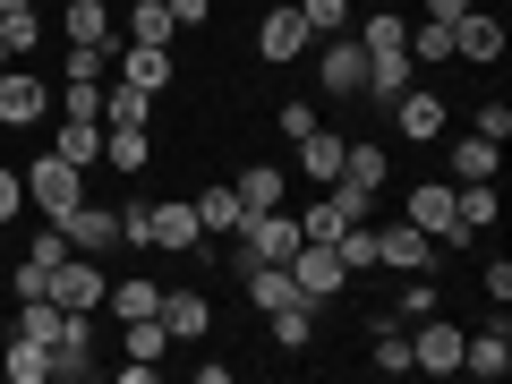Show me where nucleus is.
I'll return each instance as SVG.
<instances>
[{
  "mask_svg": "<svg viewBox=\"0 0 512 384\" xmlns=\"http://www.w3.org/2000/svg\"><path fill=\"white\" fill-rule=\"evenodd\" d=\"M60 111L69 120H103V77H60Z\"/></svg>",
  "mask_w": 512,
  "mask_h": 384,
  "instance_id": "obj_35",
  "label": "nucleus"
},
{
  "mask_svg": "<svg viewBox=\"0 0 512 384\" xmlns=\"http://www.w3.org/2000/svg\"><path fill=\"white\" fill-rule=\"evenodd\" d=\"M163 350H171L163 316H128V359H163Z\"/></svg>",
  "mask_w": 512,
  "mask_h": 384,
  "instance_id": "obj_40",
  "label": "nucleus"
},
{
  "mask_svg": "<svg viewBox=\"0 0 512 384\" xmlns=\"http://www.w3.org/2000/svg\"><path fill=\"white\" fill-rule=\"evenodd\" d=\"M60 256H69V231H60V222H43V231L26 239V265H43V274H52Z\"/></svg>",
  "mask_w": 512,
  "mask_h": 384,
  "instance_id": "obj_43",
  "label": "nucleus"
},
{
  "mask_svg": "<svg viewBox=\"0 0 512 384\" xmlns=\"http://www.w3.org/2000/svg\"><path fill=\"white\" fill-rule=\"evenodd\" d=\"M316 77H325V94H359L367 86V52L350 35H325V52H316Z\"/></svg>",
  "mask_w": 512,
  "mask_h": 384,
  "instance_id": "obj_13",
  "label": "nucleus"
},
{
  "mask_svg": "<svg viewBox=\"0 0 512 384\" xmlns=\"http://www.w3.org/2000/svg\"><path fill=\"white\" fill-rule=\"evenodd\" d=\"M180 35V18H171L163 0H137V9H128V43H171Z\"/></svg>",
  "mask_w": 512,
  "mask_h": 384,
  "instance_id": "obj_31",
  "label": "nucleus"
},
{
  "mask_svg": "<svg viewBox=\"0 0 512 384\" xmlns=\"http://www.w3.org/2000/svg\"><path fill=\"white\" fill-rule=\"evenodd\" d=\"M402 52H410V69H436V60H453V26H444V18H410V43H402Z\"/></svg>",
  "mask_w": 512,
  "mask_h": 384,
  "instance_id": "obj_21",
  "label": "nucleus"
},
{
  "mask_svg": "<svg viewBox=\"0 0 512 384\" xmlns=\"http://www.w3.org/2000/svg\"><path fill=\"white\" fill-rule=\"evenodd\" d=\"M376 265H393V274H427L436 256H427V231L419 222H384L376 231Z\"/></svg>",
  "mask_w": 512,
  "mask_h": 384,
  "instance_id": "obj_12",
  "label": "nucleus"
},
{
  "mask_svg": "<svg viewBox=\"0 0 512 384\" xmlns=\"http://www.w3.org/2000/svg\"><path fill=\"white\" fill-rule=\"evenodd\" d=\"M410 43V18H393V9H376V18H359V52L376 60V52H402Z\"/></svg>",
  "mask_w": 512,
  "mask_h": 384,
  "instance_id": "obj_29",
  "label": "nucleus"
},
{
  "mask_svg": "<svg viewBox=\"0 0 512 384\" xmlns=\"http://www.w3.org/2000/svg\"><path fill=\"white\" fill-rule=\"evenodd\" d=\"M60 26H69V43H111V9H103V0H69Z\"/></svg>",
  "mask_w": 512,
  "mask_h": 384,
  "instance_id": "obj_30",
  "label": "nucleus"
},
{
  "mask_svg": "<svg viewBox=\"0 0 512 384\" xmlns=\"http://www.w3.org/2000/svg\"><path fill=\"white\" fill-rule=\"evenodd\" d=\"M265 9H274V0H265Z\"/></svg>",
  "mask_w": 512,
  "mask_h": 384,
  "instance_id": "obj_52",
  "label": "nucleus"
},
{
  "mask_svg": "<svg viewBox=\"0 0 512 384\" xmlns=\"http://www.w3.org/2000/svg\"><path fill=\"white\" fill-rule=\"evenodd\" d=\"M453 60L495 69V60H504V18H478V9H461V18H453Z\"/></svg>",
  "mask_w": 512,
  "mask_h": 384,
  "instance_id": "obj_11",
  "label": "nucleus"
},
{
  "mask_svg": "<svg viewBox=\"0 0 512 384\" xmlns=\"http://www.w3.org/2000/svg\"><path fill=\"white\" fill-rule=\"evenodd\" d=\"M342 180H359V188H384V146H350V154H342Z\"/></svg>",
  "mask_w": 512,
  "mask_h": 384,
  "instance_id": "obj_42",
  "label": "nucleus"
},
{
  "mask_svg": "<svg viewBox=\"0 0 512 384\" xmlns=\"http://www.w3.org/2000/svg\"><path fill=\"white\" fill-rule=\"evenodd\" d=\"M9 9H35V0H0V18H9Z\"/></svg>",
  "mask_w": 512,
  "mask_h": 384,
  "instance_id": "obj_51",
  "label": "nucleus"
},
{
  "mask_svg": "<svg viewBox=\"0 0 512 384\" xmlns=\"http://www.w3.org/2000/svg\"><path fill=\"white\" fill-rule=\"evenodd\" d=\"M393 120H402V137L436 146L444 128H453V111H444V94H436V86H410V94H393Z\"/></svg>",
  "mask_w": 512,
  "mask_h": 384,
  "instance_id": "obj_9",
  "label": "nucleus"
},
{
  "mask_svg": "<svg viewBox=\"0 0 512 384\" xmlns=\"http://www.w3.org/2000/svg\"><path fill=\"white\" fill-rule=\"evenodd\" d=\"M60 231H69V248H77V256L120 248V214H103V205H69V214H60Z\"/></svg>",
  "mask_w": 512,
  "mask_h": 384,
  "instance_id": "obj_14",
  "label": "nucleus"
},
{
  "mask_svg": "<svg viewBox=\"0 0 512 384\" xmlns=\"http://www.w3.org/2000/svg\"><path fill=\"white\" fill-rule=\"evenodd\" d=\"M18 333H26V342H52V333H60V308H52V291L18 299Z\"/></svg>",
  "mask_w": 512,
  "mask_h": 384,
  "instance_id": "obj_36",
  "label": "nucleus"
},
{
  "mask_svg": "<svg viewBox=\"0 0 512 384\" xmlns=\"http://www.w3.org/2000/svg\"><path fill=\"white\" fill-rule=\"evenodd\" d=\"M9 384H52V342H26V333H9Z\"/></svg>",
  "mask_w": 512,
  "mask_h": 384,
  "instance_id": "obj_24",
  "label": "nucleus"
},
{
  "mask_svg": "<svg viewBox=\"0 0 512 384\" xmlns=\"http://www.w3.org/2000/svg\"><path fill=\"white\" fill-rule=\"evenodd\" d=\"M52 384H94V325L60 308V333H52Z\"/></svg>",
  "mask_w": 512,
  "mask_h": 384,
  "instance_id": "obj_6",
  "label": "nucleus"
},
{
  "mask_svg": "<svg viewBox=\"0 0 512 384\" xmlns=\"http://www.w3.org/2000/svg\"><path fill=\"white\" fill-rule=\"evenodd\" d=\"M299 256V222L282 214V205H265V214L239 222V248H231V274H248V265H291Z\"/></svg>",
  "mask_w": 512,
  "mask_h": 384,
  "instance_id": "obj_2",
  "label": "nucleus"
},
{
  "mask_svg": "<svg viewBox=\"0 0 512 384\" xmlns=\"http://www.w3.org/2000/svg\"><path fill=\"white\" fill-rule=\"evenodd\" d=\"M52 154H69L77 171H86V163H103V120H69V128L52 137Z\"/></svg>",
  "mask_w": 512,
  "mask_h": 384,
  "instance_id": "obj_28",
  "label": "nucleus"
},
{
  "mask_svg": "<svg viewBox=\"0 0 512 384\" xmlns=\"http://www.w3.org/2000/svg\"><path fill=\"white\" fill-rule=\"evenodd\" d=\"M342 231H350V214H342L333 197H316L308 214H299V239H342Z\"/></svg>",
  "mask_w": 512,
  "mask_h": 384,
  "instance_id": "obj_39",
  "label": "nucleus"
},
{
  "mask_svg": "<svg viewBox=\"0 0 512 384\" xmlns=\"http://www.w3.org/2000/svg\"><path fill=\"white\" fill-rule=\"evenodd\" d=\"M146 154H154L146 128H103V163L111 171H146Z\"/></svg>",
  "mask_w": 512,
  "mask_h": 384,
  "instance_id": "obj_27",
  "label": "nucleus"
},
{
  "mask_svg": "<svg viewBox=\"0 0 512 384\" xmlns=\"http://www.w3.org/2000/svg\"><path fill=\"white\" fill-rule=\"evenodd\" d=\"M239 205H248V214H265V205H282V171L274 163H256V171H239Z\"/></svg>",
  "mask_w": 512,
  "mask_h": 384,
  "instance_id": "obj_33",
  "label": "nucleus"
},
{
  "mask_svg": "<svg viewBox=\"0 0 512 384\" xmlns=\"http://www.w3.org/2000/svg\"><path fill=\"white\" fill-rule=\"evenodd\" d=\"M299 18H308V35H350V0H291Z\"/></svg>",
  "mask_w": 512,
  "mask_h": 384,
  "instance_id": "obj_37",
  "label": "nucleus"
},
{
  "mask_svg": "<svg viewBox=\"0 0 512 384\" xmlns=\"http://www.w3.org/2000/svg\"><path fill=\"white\" fill-rule=\"evenodd\" d=\"M120 77H128V86H146V94H163V86H171V43H128V52H120Z\"/></svg>",
  "mask_w": 512,
  "mask_h": 384,
  "instance_id": "obj_19",
  "label": "nucleus"
},
{
  "mask_svg": "<svg viewBox=\"0 0 512 384\" xmlns=\"http://www.w3.org/2000/svg\"><path fill=\"white\" fill-rule=\"evenodd\" d=\"M35 35H43V18H35V9H9V18H0V43H9V52H35Z\"/></svg>",
  "mask_w": 512,
  "mask_h": 384,
  "instance_id": "obj_44",
  "label": "nucleus"
},
{
  "mask_svg": "<svg viewBox=\"0 0 512 384\" xmlns=\"http://www.w3.org/2000/svg\"><path fill=\"white\" fill-rule=\"evenodd\" d=\"M18 205H26V180H18V171H0V222L18 214Z\"/></svg>",
  "mask_w": 512,
  "mask_h": 384,
  "instance_id": "obj_48",
  "label": "nucleus"
},
{
  "mask_svg": "<svg viewBox=\"0 0 512 384\" xmlns=\"http://www.w3.org/2000/svg\"><path fill=\"white\" fill-rule=\"evenodd\" d=\"M419 86V69H410V52H376L367 60V86L359 94H376V103H393V94H410Z\"/></svg>",
  "mask_w": 512,
  "mask_h": 384,
  "instance_id": "obj_22",
  "label": "nucleus"
},
{
  "mask_svg": "<svg viewBox=\"0 0 512 384\" xmlns=\"http://www.w3.org/2000/svg\"><path fill=\"white\" fill-rule=\"evenodd\" d=\"M478 137H495V146H504V137H512V111H504V103H478Z\"/></svg>",
  "mask_w": 512,
  "mask_h": 384,
  "instance_id": "obj_46",
  "label": "nucleus"
},
{
  "mask_svg": "<svg viewBox=\"0 0 512 384\" xmlns=\"http://www.w3.org/2000/svg\"><path fill=\"white\" fill-rule=\"evenodd\" d=\"M154 316H163L171 342H197V333H205V299L197 291H163V308H154Z\"/></svg>",
  "mask_w": 512,
  "mask_h": 384,
  "instance_id": "obj_26",
  "label": "nucleus"
},
{
  "mask_svg": "<svg viewBox=\"0 0 512 384\" xmlns=\"http://www.w3.org/2000/svg\"><path fill=\"white\" fill-rule=\"evenodd\" d=\"M188 205H197V231L205 239H239V222H248L239 188H205V197H188Z\"/></svg>",
  "mask_w": 512,
  "mask_h": 384,
  "instance_id": "obj_18",
  "label": "nucleus"
},
{
  "mask_svg": "<svg viewBox=\"0 0 512 384\" xmlns=\"http://www.w3.org/2000/svg\"><path fill=\"white\" fill-rule=\"evenodd\" d=\"M43 291H52V308H69V316H94V308H103V291H111V282L103 274H94V256H60V265H52V282H43Z\"/></svg>",
  "mask_w": 512,
  "mask_h": 384,
  "instance_id": "obj_5",
  "label": "nucleus"
},
{
  "mask_svg": "<svg viewBox=\"0 0 512 384\" xmlns=\"http://www.w3.org/2000/svg\"><path fill=\"white\" fill-rule=\"evenodd\" d=\"M111 308H120V316H154V308H163V291H154V282H111Z\"/></svg>",
  "mask_w": 512,
  "mask_h": 384,
  "instance_id": "obj_41",
  "label": "nucleus"
},
{
  "mask_svg": "<svg viewBox=\"0 0 512 384\" xmlns=\"http://www.w3.org/2000/svg\"><path fill=\"white\" fill-rule=\"evenodd\" d=\"M274 342H282V350H308V342H316V308L282 299V308H274Z\"/></svg>",
  "mask_w": 512,
  "mask_h": 384,
  "instance_id": "obj_34",
  "label": "nucleus"
},
{
  "mask_svg": "<svg viewBox=\"0 0 512 384\" xmlns=\"http://www.w3.org/2000/svg\"><path fill=\"white\" fill-rule=\"evenodd\" d=\"M308 43H316L308 18H299L291 0H274V9H265V26H256V52H265V60H299Z\"/></svg>",
  "mask_w": 512,
  "mask_h": 384,
  "instance_id": "obj_10",
  "label": "nucleus"
},
{
  "mask_svg": "<svg viewBox=\"0 0 512 384\" xmlns=\"http://www.w3.org/2000/svg\"><path fill=\"white\" fill-rule=\"evenodd\" d=\"M239 282H248V299H256V308H265V316H274L282 299H291V265H248V274H239Z\"/></svg>",
  "mask_w": 512,
  "mask_h": 384,
  "instance_id": "obj_32",
  "label": "nucleus"
},
{
  "mask_svg": "<svg viewBox=\"0 0 512 384\" xmlns=\"http://www.w3.org/2000/svg\"><path fill=\"white\" fill-rule=\"evenodd\" d=\"M461 9H470V0H427L419 18H444V26H453V18H461Z\"/></svg>",
  "mask_w": 512,
  "mask_h": 384,
  "instance_id": "obj_50",
  "label": "nucleus"
},
{
  "mask_svg": "<svg viewBox=\"0 0 512 384\" xmlns=\"http://www.w3.org/2000/svg\"><path fill=\"white\" fill-rule=\"evenodd\" d=\"M120 239H128V248L188 256L205 231H197V205H188V197H154V205H128V214H120Z\"/></svg>",
  "mask_w": 512,
  "mask_h": 384,
  "instance_id": "obj_1",
  "label": "nucleus"
},
{
  "mask_svg": "<svg viewBox=\"0 0 512 384\" xmlns=\"http://www.w3.org/2000/svg\"><path fill=\"white\" fill-rule=\"evenodd\" d=\"M393 316H402V325H419V316H436V282H427V274H410V291H402V308H393Z\"/></svg>",
  "mask_w": 512,
  "mask_h": 384,
  "instance_id": "obj_45",
  "label": "nucleus"
},
{
  "mask_svg": "<svg viewBox=\"0 0 512 384\" xmlns=\"http://www.w3.org/2000/svg\"><path fill=\"white\" fill-rule=\"evenodd\" d=\"M146 111H154V94L146 86H103V128H146Z\"/></svg>",
  "mask_w": 512,
  "mask_h": 384,
  "instance_id": "obj_25",
  "label": "nucleus"
},
{
  "mask_svg": "<svg viewBox=\"0 0 512 384\" xmlns=\"http://www.w3.org/2000/svg\"><path fill=\"white\" fill-rule=\"evenodd\" d=\"M163 9H171L180 26H205V9H214V0H163Z\"/></svg>",
  "mask_w": 512,
  "mask_h": 384,
  "instance_id": "obj_49",
  "label": "nucleus"
},
{
  "mask_svg": "<svg viewBox=\"0 0 512 384\" xmlns=\"http://www.w3.org/2000/svg\"><path fill=\"white\" fill-rule=\"evenodd\" d=\"M402 214L419 222L427 239H470V231H461V214H453V180H419V188H410V205H402Z\"/></svg>",
  "mask_w": 512,
  "mask_h": 384,
  "instance_id": "obj_8",
  "label": "nucleus"
},
{
  "mask_svg": "<svg viewBox=\"0 0 512 384\" xmlns=\"http://www.w3.org/2000/svg\"><path fill=\"white\" fill-rule=\"evenodd\" d=\"M308 128H316V111H308V103H282V137H291V146L308 137Z\"/></svg>",
  "mask_w": 512,
  "mask_h": 384,
  "instance_id": "obj_47",
  "label": "nucleus"
},
{
  "mask_svg": "<svg viewBox=\"0 0 512 384\" xmlns=\"http://www.w3.org/2000/svg\"><path fill=\"white\" fill-rule=\"evenodd\" d=\"M444 154H453V180H495V163H504L495 137H478V128H470V137H453Z\"/></svg>",
  "mask_w": 512,
  "mask_h": 384,
  "instance_id": "obj_23",
  "label": "nucleus"
},
{
  "mask_svg": "<svg viewBox=\"0 0 512 384\" xmlns=\"http://www.w3.org/2000/svg\"><path fill=\"white\" fill-rule=\"evenodd\" d=\"M26 205H43V222H60L69 205H86V171L69 154H35L26 163Z\"/></svg>",
  "mask_w": 512,
  "mask_h": 384,
  "instance_id": "obj_3",
  "label": "nucleus"
},
{
  "mask_svg": "<svg viewBox=\"0 0 512 384\" xmlns=\"http://www.w3.org/2000/svg\"><path fill=\"white\" fill-rule=\"evenodd\" d=\"M342 154H350V137H333L325 120H316L308 137H299V171H308L316 188H325V180H342Z\"/></svg>",
  "mask_w": 512,
  "mask_h": 384,
  "instance_id": "obj_17",
  "label": "nucleus"
},
{
  "mask_svg": "<svg viewBox=\"0 0 512 384\" xmlns=\"http://www.w3.org/2000/svg\"><path fill=\"white\" fill-rule=\"evenodd\" d=\"M461 367H470V376H487V384L512 367V333H504V316H495L487 333H461Z\"/></svg>",
  "mask_w": 512,
  "mask_h": 384,
  "instance_id": "obj_16",
  "label": "nucleus"
},
{
  "mask_svg": "<svg viewBox=\"0 0 512 384\" xmlns=\"http://www.w3.org/2000/svg\"><path fill=\"white\" fill-rule=\"evenodd\" d=\"M410 367H427V376H453V367H461V325L419 316V325H410Z\"/></svg>",
  "mask_w": 512,
  "mask_h": 384,
  "instance_id": "obj_7",
  "label": "nucleus"
},
{
  "mask_svg": "<svg viewBox=\"0 0 512 384\" xmlns=\"http://www.w3.org/2000/svg\"><path fill=\"white\" fill-rule=\"evenodd\" d=\"M333 291H350L342 256H333L325 239H299V256H291V299H299V308H325Z\"/></svg>",
  "mask_w": 512,
  "mask_h": 384,
  "instance_id": "obj_4",
  "label": "nucleus"
},
{
  "mask_svg": "<svg viewBox=\"0 0 512 384\" xmlns=\"http://www.w3.org/2000/svg\"><path fill=\"white\" fill-rule=\"evenodd\" d=\"M43 111H52V86H35L26 69H0V120L26 128V120H43Z\"/></svg>",
  "mask_w": 512,
  "mask_h": 384,
  "instance_id": "obj_15",
  "label": "nucleus"
},
{
  "mask_svg": "<svg viewBox=\"0 0 512 384\" xmlns=\"http://www.w3.org/2000/svg\"><path fill=\"white\" fill-rule=\"evenodd\" d=\"M367 367H376V376H410V325H402V316H384V325H376Z\"/></svg>",
  "mask_w": 512,
  "mask_h": 384,
  "instance_id": "obj_20",
  "label": "nucleus"
},
{
  "mask_svg": "<svg viewBox=\"0 0 512 384\" xmlns=\"http://www.w3.org/2000/svg\"><path fill=\"white\" fill-rule=\"evenodd\" d=\"M333 256H342V274H367V265H376V231H359V222H350L342 239H325Z\"/></svg>",
  "mask_w": 512,
  "mask_h": 384,
  "instance_id": "obj_38",
  "label": "nucleus"
}]
</instances>
